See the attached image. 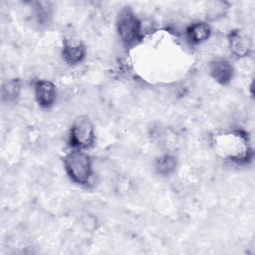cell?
<instances>
[{
  "label": "cell",
  "instance_id": "6da1fadb",
  "mask_svg": "<svg viewBox=\"0 0 255 255\" xmlns=\"http://www.w3.org/2000/svg\"><path fill=\"white\" fill-rule=\"evenodd\" d=\"M64 168L69 178L76 184L88 186L93 178V160L83 149L72 148L63 158Z\"/></svg>",
  "mask_w": 255,
  "mask_h": 255
},
{
  "label": "cell",
  "instance_id": "7a4b0ae2",
  "mask_svg": "<svg viewBox=\"0 0 255 255\" xmlns=\"http://www.w3.org/2000/svg\"><path fill=\"white\" fill-rule=\"evenodd\" d=\"M116 28L119 39L128 47L134 46L142 35L141 22L129 7L123 8L118 14Z\"/></svg>",
  "mask_w": 255,
  "mask_h": 255
},
{
  "label": "cell",
  "instance_id": "3957f363",
  "mask_svg": "<svg viewBox=\"0 0 255 255\" xmlns=\"http://www.w3.org/2000/svg\"><path fill=\"white\" fill-rule=\"evenodd\" d=\"M96 141V129L93 122L85 116L78 117L72 123L69 132V142L72 148L86 150Z\"/></svg>",
  "mask_w": 255,
  "mask_h": 255
},
{
  "label": "cell",
  "instance_id": "277c9868",
  "mask_svg": "<svg viewBox=\"0 0 255 255\" xmlns=\"http://www.w3.org/2000/svg\"><path fill=\"white\" fill-rule=\"evenodd\" d=\"M34 99L38 106L44 110L51 109L57 101V88L49 80L39 79L33 85Z\"/></svg>",
  "mask_w": 255,
  "mask_h": 255
},
{
  "label": "cell",
  "instance_id": "5b68a950",
  "mask_svg": "<svg viewBox=\"0 0 255 255\" xmlns=\"http://www.w3.org/2000/svg\"><path fill=\"white\" fill-rule=\"evenodd\" d=\"M208 71L210 77L222 86L228 85L234 77L233 65L225 58H215L210 61Z\"/></svg>",
  "mask_w": 255,
  "mask_h": 255
},
{
  "label": "cell",
  "instance_id": "8992f818",
  "mask_svg": "<svg viewBox=\"0 0 255 255\" xmlns=\"http://www.w3.org/2000/svg\"><path fill=\"white\" fill-rule=\"evenodd\" d=\"M61 54L66 64L75 66L81 64L85 60L87 49L82 42L70 39L64 41Z\"/></svg>",
  "mask_w": 255,
  "mask_h": 255
},
{
  "label": "cell",
  "instance_id": "52a82bcc",
  "mask_svg": "<svg viewBox=\"0 0 255 255\" xmlns=\"http://www.w3.org/2000/svg\"><path fill=\"white\" fill-rule=\"evenodd\" d=\"M228 47L232 55L237 58H246L251 51V41L247 35L235 30L228 35Z\"/></svg>",
  "mask_w": 255,
  "mask_h": 255
},
{
  "label": "cell",
  "instance_id": "ba28073f",
  "mask_svg": "<svg viewBox=\"0 0 255 255\" xmlns=\"http://www.w3.org/2000/svg\"><path fill=\"white\" fill-rule=\"evenodd\" d=\"M211 27L207 22L197 21L189 24L185 30V37L192 45H200L211 36Z\"/></svg>",
  "mask_w": 255,
  "mask_h": 255
},
{
  "label": "cell",
  "instance_id": "9c48e42d",
  "mask_svg": "<svg viewBox=\"0 0 255 255\" xmlns=\"http://www.w3.org/2000/svg\"><path fill=\"white\" fill-rule=\"evenodd\" d=\"M177 165L178 161L175 155L171 153H163L155 158L153 168L158 175L166 177L175 172Z\"/></svg>",
  "mask_w": 255,
  "mask_h": 255
},
{
  "label": "cell",
  "instance_id": "30bf717a",
  "mask_svg": "<svg viewBox=\"0 0 255 255\" xmlns=\"http://www.w3.org/2000/svg\"><path fill=\"white\" fill-rule=\"evenodd\" d=\"M229 8V4L225 1H210L207 2L205 8V17L209 22H214L227 13Z\"/></svg>",
  "mask_w": 255,
  "mask_h": 255
},
{
  "label": "cell",
  "instance_id": "8fae6325",
  "mask_svg": "<svg viewBox=\"0 0 255 255\" xmlns=\"http://www.w3.org/2000/svg\"><path fill=\"white\" fill-rule=\"evenodd\" d=\"M32 15L39 26H45L50 23L52 18V8L49 3L36 2L32 9Z\"/></svg>",
  "mask_w": 255,
  "mask_h": 255
},
{
  "label": "cell",
  "instance_id": "7c38bea8",
  "mask_svg": "<svg viewBox=\"0 0 255 255\" xmlns=\"http://www.w3.org/2000/svg\"><path fill=\"white\" fill-rule=\"evenodd\" d=\"M21 92V83L17 79L8 80L2 86V99L8 102L15 101Z\"/></svg>",
  "mask_w": 255,
  "mask_h": 255
}]
</instances>
